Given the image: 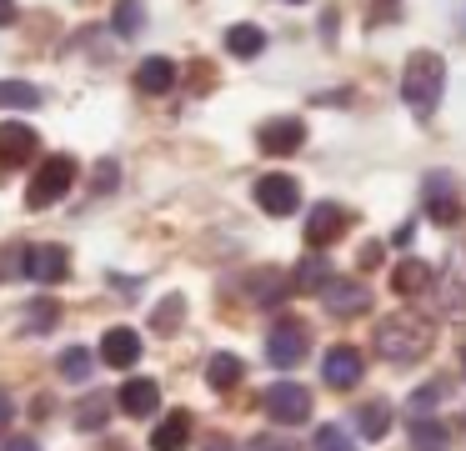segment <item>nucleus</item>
I'll return each instance as SVG.
<instances>
[{
    "mask_svg": "<svg viewBox=\"0 0 466 451\" xmlns=\"http://www.w3.org/2000/svg\"><path fill=\"white\" fill-rule=\"evenodd\" d=\"M411 451H451V431L436 416H416L411 421Z\"/></svg>",
    "mask_w": 466,
    "mask_h": 451,
    "instance_id": "a211bd4d",
    "label": "nucleus"
},
{
    "mask_svg": "<svg viewBox=\"0 0 466 451\" xmlns=\"http://www.w3.org/2000/svg\"><path fill=\"white\" fill-rule=\"evenodd\" d=\"M286 5H301V0H286Z\"/></svg>",
    "mask_w": 466,
    "mask_h": 451,
    "instance_id": "ea45409f",
    "label": "nucleus"
},
{
    "mask_svg": "<svg viewBox=\"0 0 466 451\" xmlns=\"http://www.w3.org/2000/svg\"><path fill=\"white\" fill-rule=\"evenodd\" d=\"M56 321H61V306H56V301H31V311H25V331H51Z\"/></svg>",
    "mask_w": 466,
    "mask_h": 451,
    "instance_id": "cd10ccee",
    "label": "nucleus"
},
{
    "mask_svg": "<svg viewBox=\"0 0 466 451\" xmlns=\"http://www.w3.org/2000/svg\"><path fill=\"white\" fill-rule=\"evenodd\" d=\"M441 90H446V60L436 50H416L401 70V100L416 110V116H431L441 106Z\"/></svg>",
    "mask_w": 466,
    "mask_h": 451,
    "instance_id": "f257e3e1",
    "label": "nucleus"
},
{
    "mask_svg": "<svg viewBox=\"0 0 466 451\" xmlns=\"http://www.w3.org/2000/svg\"><path fill=\"white\" fill-rule=\"evenodd\" d=\"M111 30L121 40H136L146 30V5L141 0H116V10H111Z\"/></svg>",
    "mask_w": 466,
    "mask_h": 451,
    "instance_id": "5701e85b",
    "label": "nucleus"
},
{
    "mask_svg": "<svg viewBox=\"0 0 466 451\" xmlns=\"http://www.w3.org/2000/svg\"><path fill=\"white\" fill-rule=\"evenodd\" d=\"M316 451H356V441L346 426H321L316 431Z\"/></svg>",
    "mask_w": 466,
    "mask_h": 451,
    "instance_id": "7c9ffc66",
    "label": "nucleus"
},
{
    "mask_svg": "<svg viewBox=\"0 0 466 451\" xmlns=\"http://www.w3.org/2000/svg\"><path fill=\"white\" fill-rule=\"evenodd\" d=\"M116 401H121L126 416H156V406H161V386H156L151 376H131Z\"/></svg>",
    "mask_w": 466,
    "mask_h": 451,
    "instance_id": "2eb2a0df",
    "label": "nucleus"
},
{
    "mask_svg": "<svg viewBox=\"0 0 466 451\" xmlns=\"http://www.w3.org/2000/svg\"><path fill=\"white\" fill-rule=\"evenodd\" d=\"M246 451H301V446H296V441H286V436H256Z\"/></svg>",
    "mask_w": 466,
    "mask_h": 451,
    "instance_id": "72a5a7b5",
    "label": "nucleus"
},
{
    "mask_svg": "<svg viewBox=\"0 0 466 451\" xmlns=\"http://www.w3.org/2000/svg\"><path fill=\"white\" fill-rule=\"evenodd\" d=\"M461 366H466V351H461Z\"/></svg>",
    "mask_w": 466,
    "mask_h": 451,
    "instance_id": "a19ab883",
    "label": "nucleus"
},
{
    "mask_svg": "<svg viewBox=\"0 0 466 451\" xmlns=\"http://www.w3.org/2000/svg\"><path fill=\"white\" fill-rule=\"evenodd\" d=\"M431 351V326H426L416 311H396L376 326V356L386 361H416Z\"/></svg>",
    "mask_w": 466,
    "mask_h": 451,
    "instance_id": "f03ea898",
    "label": "nucleus"
},
{
    "mask_svg": "<svg viewBox=\"0 0 466 451\" xmlns=\"http://www.w3.org/2000/svg\"><path fill=\"white\" fill-rule=\"evenodd\" d=\"M25 276L41 281V286H61L71 276V251L46 241V246H25Z\"/></svg>",
    "mask_w": 466,
    "mask_h": 451,
    "instance_id": "0eeeda50",
    "label": "nucleus"
},
{
    "mask_svg": "<svg viewBox=\"0 0 466 451\" xmlns=\"http://www.w3.org/2000/svg\"><path fill=\"white\" fill-rule=\"evenodd\" d=\"M281 296H286V281L276 276V271H261V276H256V301H261V306H281Z\"/></svg>",
    "mask_w": 466,
    "mask_h": 451,
    "instance_id": "c756f323",
    "label": "nucleus"
},
{
    "mask_svg": "<svg viewBox=\"0 0 466 451\" xmlns=\"http://www.w3.org/2000/svg\"><path fill=\"white\" fill-rule=\"evenodd\" d=\"M15 276H25V246H11L0 256V281H15Z\"/></svg>",
    "mask_w": 466,
    "mask_h": 451,
    "instance_id": "2f4dec72",
    "label": "nucleus"
},
{
    "mask_svg": "<svg viewBox=\"0 0 466 451\" xmlns=\"http://www.w3.org/2000/svg\"><path fill=\"white\" fill-rule=\"evenodd\" d=\"M226 50H231L236 60L261 56V50H266V30H261V26H246V20H241V26L226 30Z\"/></svg>",
    "mask_w": 466,
    "mask_h": 451,
    "instance_id": "aec40b11",
    "label": "nucleus"
},
{
    "mask_svg": "<svg viewBox=\"0 0 466 451\" xmlns=\"http://www.w3.org/2000/svg\"><path fill=\"white\" fill-rule=\"evenodd\" d=\"M346 220H351V216H346L336 200H321V206H311V216H306V246L326 251L331 241H341Z\"/></svg>",
    "mask_w": 466,
    "mask_h": 451,
    "instance_id": "9d476101",
    "label": "nucleus"
},
{
    "mask_svg": "<svg viewBox=\"0 0 466 451\" xmlns=\"http://www.w3.org/2000/svg\"><path fill=\"white\" fill-rule=\"evenodd\" d=\"M326 281H331V266H326V256H306L301 266H296L291 286H296V291H321Z\"/></svg>",
    "mask_w": 466,
    "mask_h": 451,
    "instance_id": "a878e982",
    "label": "nucleus"
},
{
    "mask_svg": "<svg viewBox=\"0 0 466 451\" xmlns=\"http://www.w3.org/2000/svg\"><path fill=\"white\" fill-rule=\"evenodd\" d=\"M15 15H21V10H15V0H0V26H15Z\"/></svg>",
    "mask_w": 466,
    "mask_h": 451,
    "instance_id": "4c0bfd02",
    "label": "nucleus"
},
{
    "mask_svg": "<svg viewBox=\"0 0 466 451\" xmlns=\"http://www.w3.org/2000/svg\"><path fill=\"white\" fill-rule=\"evenodd\" d=\"M181 316H186V301H181V296H166L161 306H156L151 326H156V331H176V326H181Z\"/></svg>",
    "mask_w": 466,
    "mask_h": 451,
    "instance_id": "c85d7f7f",
    "label": "nucleus"
},
{
    "mask_svg": "<svg viewBox=\"0 0 466 451\" xmlns=\"http://www.w3.org/2000/svg\"><path fill=\"white\" fill-rule=\"evenodd\" d=\"M256 146H261L266 156H296V150L306 146L301 116H271V120H261V130H256Z\"/></svg>",
    "mask_w": 466,
    "mask_h": 451,
    "instance_id": "423d86ee",
    "label": "nucleus"
},
{
    "mask_svg": "<svg viewBox=\"0 0 466 451\" xmlns=\"http://www.w3.org/2000/svg\"><path fill=\"white\" fill-rule=\"evenodd\" d=\"M171 86H176V60L146 56L141 66H136V90H141V96H166Z\"/></svg>",
    "mask_w": 466,
    "mask_h": 451,
    "instance_id": "dca6fc26",
    "label": "nucleus"
},
{
    "mask_svg": "<svg viewBox=\"0 0 466 451\" xmlns=\"http://www.w3.org/2000/svg\"><path fill=\"white\" fill-rule=\"evenodd\" d=\"M71 186H76V160H71V156H51V160H41V170L31 176L25 206H31V210H46V206H56V200H61Z\"/></svg>",
    "mask_w": 466,
    "mask_h": 451,
    "instance_id": "7ed1b4c3",
    "label": "nucleus"
},
{
    "mask_svg": "<svg viewBox=\"0 0 466 451\" xmlns=\"http://www.w3.org/2000/svg\"><path fill=\"white\" fill-rule=\"evenodd\" d=\"M101 361H106V366H116V371L136 366V361H141V336H136L131 326H111L101 336Z\"/></svg>",
    "mask_w": 466,
    "mask_h": 451,
    "instance_id": "4468645a",
    "label": "nucleus"
},
{
    "mask_svg": "<svg viewBox=\"0 0 466 451\" xmlns=\"http://www.w3.org/2000/svg\"><path fill=\"white\" fill-rule=\"evenodd\" d=\"M321 301H326V311L331 316H361L366 306H371V291L361 286V281H326L321 286Z\"/></svg>",
    "mask_w": 466,
    "mask_h": 451,
    "instance_id": "f8f14e48",
    "label": "nucleus"
},
{
    "mask_svg": "<svg viewBox=\"0 0 466 451\" xmlns=\"http://www.w3.org/2000/svg\"><path fill=\"white\" fill-rule=\"evenodd\" d=\"M241 376H246V366H241V356H231V351H216V356L206 361V381H211L216 391H231Z\"/></svg>",
    "mask_w": 466,
    "mask_h": 451,
    "instance_id": "4be33fe9",
    "label": "nucleus"
},
{
    "mask_svg": "<svg viewBox=\"0 0 466 451\" xmlns=\"http://www.w3.org/2000/svg\"><path fill=\"white\" fill-rule=\"evenodd\" d=\"M0 451H41V446H35L31 436H11V441H5V446H0Z\"/></svg>",
    "mask_w": 466,
    "mask_h": 451,
    "instance_id": "e433bc0d",
    "label": "nucleus"
},
{
    "mask_svg": "<svg viewBox=\"0 0 466 451\" xmlns=\"http://www.w3.org/2000/svg\"><path fill=\"white\" fill-rule=\"evenodd\" d=\"M201 451H236V441H231V436H211Z\"/></svg>",
    "mask_w": 466,
    "mask_h": 451,
    "instance_id": "58836bf2",
    "label": "nucleus"
},
{
    "mask_svg": "<svg viewBox=\"0 0 466 451\" xmlns=\"http://www.w3.org/2000/svg\"><path fill=\"white\" fill-rule=\"evenodd\" d=\"M356 431H361L366 441H381L386 431H391V406H386V401H366V406H356Z\"/></svg>",
    "mask_w": 466,
    "mask_h": 451,
    "instance_id": "412c9836",
    "label": "nucleus"
},
{
    "mask_svg": "<svg viewBox=\"0 0 466 451\" xmlns=\"http://www.w3.org/2000/svg\"><path fill=\"white\" fill-rule=\"evenodd\" d=\"M361 371H366V361H361V351H356V346H331V351H326V361H321L326 386H336V391H351L356 381H361Z\"/></svg>",
    "mask_w": 466,
    "mask_h": 451,
    "instance_id": "9b49d317",
    "label": "nucleus"
},
{
    "mask_svg": "<svg viewBox=\"0 0 466 451\" xmlns=\"http://www.w3.org/2000/svg\"><path fill=\"white\" fill-rule=\"evenodd\" d=\"M306 351H311V331H306V321H296V316H281L271 326V336H266V361L281 366V371L301 366Z\"/></svg>",
    "mask_w": 466,
    "mask_h": 451,
    "instance_id": "20e7f679",
    "label": "nucleus"
},
{
    "mask_svg": "<svg viewBox=\"0 0 466 451\" xmlns=\"http://www.w3.org/2000/svg\"><path fill=\"white\" fill-rule=\"evenodd\" d=\"M11 421H15V401H11V391L0 386V431L11 426Z\"/></svg>",
    "mask_w": 466,
    "mask_h": 451,
    "instance_id": "c9c22d12",
    "label": "nucleus"
},
{
    "mask_svg": "<svg viewBox=\"0 0 466 451\" xmlns=\"http://www.w3.org/2000/svg\"><path fill=\"white\" fill-rule=\"evenodd\" d=\"M91 366H96V356H91L86 346H66V351H61V376H66V381H76V386H81V381L91 376Z\"/></svg>",
    "mask_w": 466,
    "mask_h": 451,
    "instance_id": "bb28decb",
    "label": "nucleus"
},
{
    "mask_svg": "<svg viewBox=\"0 0 466 451\" xmlns=\"http://www.w3.org/2000/svg\"><path fill=\"white\" fill-rule=\"evenodd\" d=\"M106 416H111V396H101V391H91V396L76 406V426L81 431H101Z\"/></svg>",
    "mask_w": 466,
    "mask_h": 451,
    "instance_id": "393cba45",
    "label": "nucleus"
},
{
    "mask_svg": "<svg viewBox=\"0 0 466 451\" xmlns=\"http://www.w3.org/2000/svg\"><path fill=\"white\" fill-rule=\"evenodd\" d=\"M441 391H446L441 381H431V386H426V391H416V396H411V411H416V416H426V411H431V401L441 396Z\"/></svg>",
    "mask_w": 466,
    "mask_h": 451,
    "instance_id": "473e14b6",
    "label": "nucleus"
},
{
    "mask_svg": "<svg viewBox=\"0 0 466 451\" xmlns=\"http://www.w3.org/2000/svg\"><path fill=\"white\" fill-rule=\"evenodd\" d=\"M35 150H41V140H35L31 126H21V120H5V126H0V166H5V170L25 166Z\"/></svg>",
    "mask_w": 466,
    "mask_h": 451,
    "instance_id": "ddd939ff",
    "label": "nucleus"
},
{
    "mask_svg": "<svg viewBox=\"0 0 466 451\" xmlns=\"http://www.w3.org/2000/svg\"><path fill=\"white\" fill-rule=\"evenodd\" d=\"M426 216H431L436 226H456V220H461V190L451 186L446 170H431V176H426Z\"/></svg>",
    "mask_w": 466,
    "mask_h": 451,
    "instance_id": "6e6552de",
    "label": "nucleus"
},
{
    "mask_svg": "<svg viewBox=\"0 0 466 451\" xmlns=\"http://www.w3.org/2000/svg\"><path fill=\"white\" fill-rule=\"evenodd\" d=\"M256 206L266 210V216H291L296 206H301V186H296L291 176H261L256 180Z\"/></svg>",
    "mask_w": 466,
    "mask_h": 451,
    "instance_id": "1a4fd4ad",
    "label": "nucleus"
},
{
    "mask_svg": "<svg viewBox=\"0 0 466 451\" xmlns=\"http://www.w3.org/2000/svg\"><path fill=\"white\" fill-rule=\"evenodd\" d=\"M116 186V160H101L96 166V190H111Z\"/></svg>",
    "mask_w": 466,
    "mask_h": 451,
    "instance_id": "f704fd0d",
    "label": "nucleus"
},
{
    "mask_svg": "<svg viewBox=\"0 0 466 451\" xmlns=\"http://www.w3.org/2000/svg\"><path fill=\"white\" fill-rule=\"evenodd\" d=\"M41 100V86H31V80H0V106L5 110H35Z\"/></svg>",
    "mask_w": 466,
    "mask_h": 451,
    "instance_id": "b1692460",
    "label": "nucleus"
},
{
    "mask_svg": "<svg viewBox=\"0 0 466 451\" xmlns=\"http://www.w3.org/2000/svg\"><path fill=\"white\" fill-rule=\"evenodd\" d=\"M426 286H431V266H426V261H401V266L391 271L396 296H421Z\"/></svg>",
    "mask_w": 466,
    "mask_h": 451,
    "instance_id": "6ab92c4d",
    "label": "nucleus"
},
{
    "mask_svg": "<svg viewBox=\"0 0 466 451\" xmlns=\"http://www.w3.org/2000/svg\"><path fill=\"white\" fill-rule=\"evenodd\" d=\"M191 446V411H171L151 431V451H186Z\"/></svg>",
    "mask_w": 466,
    "mask_h": 451,
    "instance_id": "f3484780",
    "label": "nucleus"
},
{
    "mask_svg": "<svg viewBox=\"0 0 466 451\" xmlns=\"http://www.w3.org/2000/svg\"><path fill=\"white\" fill-rule=\"evenodd\" d=\"M261 411L276 426H301V421L311 416V391H306L301 381H276V386H266Z\"/></svg>",
    "mask_w": 466,
    "mask_h": 451,
    "instance_id": "39448f33",
    "label": "nucleus"
}]
</instances>
